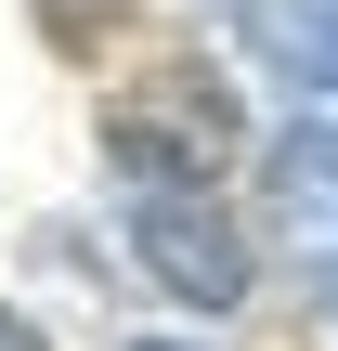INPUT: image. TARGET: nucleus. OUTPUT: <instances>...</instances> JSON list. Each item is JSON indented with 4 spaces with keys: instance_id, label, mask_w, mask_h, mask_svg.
I'll return each mask as SVG.
<instances>
[{
    "instance_id": "f257e3e1",
    "label": "nucleus",
    "mask_w": 338,
    "mask_h": 351,
    "mask_svg": "<svg viewBox=\"0 0 338 351\" xmlns=\"http://www.w3.org/2000/svg\"><path fill=\"white\" fill-rule=\"evenodd\" d=\"M130 247H143V274H156L169 300H195V313H234V300H248V247H234V221H221L208 195H130Z\"/></svg>"
},
{
    "instance_id": "f03ea898",
    "label": "nucleus",
    "mask_w": 338,
    "mask_h": 351,
    "mask_svg": "<svg viewBox=\"0 0 338 351\" xmlns=\"http://www.w3.org/2000/svg\"><path fill=\"white\" fill-rule=\"evenodd\" d=\"M117 169H130V195H195L208 169H221V104L208 91H156V104H117Z\"/></svg>"
},
{
    "instance_id": "7ed1b4c3",
    "label": "nucleus",
    "mask_w": 338,
    "mask_h": 351,
    "mask_svg": "<svg viewBox=\"0 0 338 351\" xmlns=\"http://www.w3.org/2000/svg\"><path fill=\"white\" fill-rule=\"evenodd\" d=\"M0 351H39V339H26V326H13V313H0Z\"/></svg>"
},
{
    "instance_id": "20e7f679",
    "label": "nucleus",
    "mask_w": 338,
    "mask_h": 351,
    "mask_svg": "<svg viewBox=\"0 0 338 351\" xmlns=\"http://www.w3.org/2000/svg\"><path fill=\"white\" fill-rule=\"evenodd\" d=\"M130 351H195V339H130Z\"/></svg>"
}]
</instances>
